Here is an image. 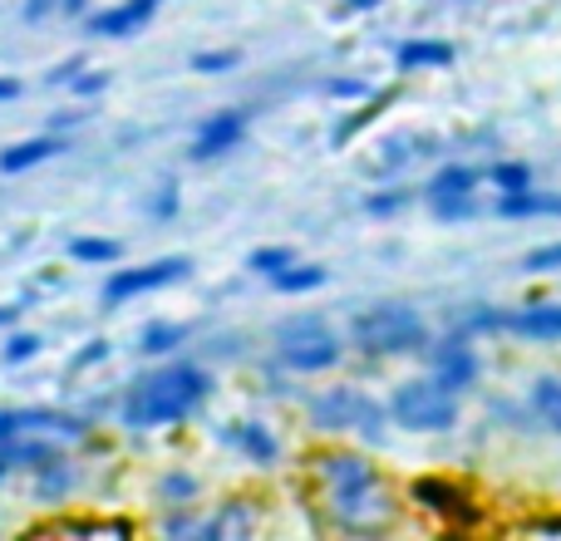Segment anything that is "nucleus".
Listing matches in <instances>:
<instances>
[{"label":"nucleus","mask_w":561,"mask_h":541,"mask_svg":"<svg viewBox=\"0 0 561 541\" xmlns=\"http://www.w3.org/2000/svg\"><path fill=\"white\" fill-rule=\"evenodd\" d=\"M114 359V339H104V335H94V339H84V345L69 355V375H89V369H99V365H108Z\"/></svg>","instance_id":"32"},{"label":"nucleus","mask_w":561,"mask_h":541,"mask_svg":"<svg viewBox=\"0 0 561 541\" xmlns=\"http://www.w3.org/2000/svg\"><path fill=\"white\" fill-rule=\"evenodd\" d=\"M325 94L330 99H369V84H365V79L340 74V79H325Z\"/></svg>","instance_id":"40"},{"label":"nucleus","mask_w":561,"mask_h":541,"mask_svg":"<svg viewBox=\"0 0 561 541\" xmlns=\"http://www.w3.org/2000/svg\"><path fill=\"white\" fill-rule=\"evenodd\" d=\"M428 365H434V379H438V384L454 389V394L473 389V379H478V355H473V345H468L463 335L438 339V345L428 349Z\"/></svg>","instance_id":"14"},{"label":"nucleus","mask_w":561,"mask_h":541,"mask_svg":"<svg viewBox=\"0 0 561 541\" xmlns=\"http://www.w3.org/2000/svg\"><path fill=\"white\" fill-rule=\"evenodd\" d=\"M428 207H434L438 222H463V217L478 212L473 197H428Z\"/></svg>","instance_id":"38"},{"label":"nucleus","mask_w":561,"mask_h":541,"mask_svg":"<svg viewBox=\"0 0 561 541\" xmlns=\"http://www.w3.org/2000/svg\"><path fill=\"white\" fill-rule=\"evenodd\" d=\"M79 487H84V458L69 448L65 458H55V463L30 473V503L35 507H69L79 497Z\"/></svg>","instance_id":"11"},{"label":"nucleus","mask_w":561,"mask_h":541,"mask_svg":"<svg viewBox=\"0 0 561 541\" xmlns=\"http://www.w3.org/2000/svg\"><path fill=\"white\" fill-rule=\"evenodd\" d=\"M217 394V379L203 359H158L148 375L128 379L114 399V418L124 434H163L193 424Z\"/></svg>","instance_id":"1"},{"label":"nucleus","mask_w":561,"mask_h":541,"mask_svg":"<svg viewBox=\"0 0 561 541\" xmlns=\"http://www.w3.org/2000/svg\"><path fill=\"white\" fill-rule=\"evenodd\" d=\"M419 138H389L385 153H379V173H394V168H404L414 153H424V148H414Z\"/></svg>","instance_id":"37"},{"label":"nucleus","mask_w":561,"mask_h":541,"mask_svg":"<svg viewBox=\"0 0 561 541\" xmlns=\"http://www.w3.org/2000/svg\"><path fill=\"white\" fill-rule=\"evenodd\" d=\"M507 330L527 339H561V306H527L507 320Z\"/></svg>","instance_id":"24"},{"label":"nucleus","mask_w":561,"mask_h":541,"mask_svg":"<svg viewBox=\"0 0 561 541\" xmlns=\"http://www.w3.org/2000/svg\"><path fill=\"white\" fill-rule=\"evenodd\" d=\"M237 65H242V49H237V45L193 49V59H187V69H193V74H207V79H217V74H232Z\"/></svg>","instance_id":"28"},{"label":"nucleus","mask_w":561,"mask_h":541,"mask_svg":"<svg viewBox=\"0 0 561 541\" xmlns=\"http://www.w3.org/2000/svg\"><path fill=\"white\" fill-rule=\"evenodd\" d=\"M153 497H158V507H193V503H203V477L193 468H163L153 477Z\"/></svg>","instance_id":"19"},{"label":"nucleus","mask_w":561,"mask_h":541,"mask_svg":"<svg viewBox=\"0 0 561 541\" xmlns=\"http://www.w3.org/2000/svg\"><path fill=\"white\" fill-rule=\"evenodd\" d=\"M523 266L537 270V276H552V270H561V242H547V246H537V252H527Z\"/></svg>","instance_id":"39"},{"label":"nucleus","mask_w":561,"mask_h":541,"mask_svg":"<svg viewBox=\"0 0 561 541\" xmlns=\"http://www.w3.org/2000/svg\"><path fill=\"white\" fill-rule=\"evenodd\" d=\"M45 355V335L39 330H10L5 345H0V359L5 365H30V359Z\"/></svg>","instance_id":"29"},{"label":"nucleus","mask_w":561,"mask_h":541,"mask_svg":"<svg viewBox=\"0 0 561 541\" xmlns=\"http://www.w3.org/2000/svg\"><path fill=\"white\" fill-rule=\"evenodd\" d=\"M187 339H193V330H187L183 320H148V325L138 330V355L144 359H173Z\"/></svg>","instance_id":"18"},{"label":"nucleus","mask_w":561,"mask_h":541,"mask_svg":"<svg viewBox=\"0 0 561 541\" xmlns=\"http://www.w3.org/2000/svg\"><path fill=\"white\" fill-rule=\"evenodd\" d=\"M20 477V453H15V438H0V487Z\"/></svg>","instance_id":"45"},{"label":"nucleus","mask_w":561,"mask_h":541,"mask_svg":"<svg viewBox=\"0 0 561 541\" xmlns=\"http://www.w3.org/2000/svg\"><path fill=\"white\" fill-rule=\"evenodd\" d=\"M507 310H473L468 315V330H483V335H497V330H507Z\"/></svg>","instance_id":"41"},{"label":"nucleus","mask_w":561,"mask_h":541,"mask_svg":"<svg viewBox=\"0 0 561 541\" xmlns=\"http://www.w3.org/2000/svg\"><path fill=\"white\" fill-rule=\"evenodd\" d=\"M25 310H30V300H10V306H0V330H10L20 315H25Z\"/></svg>","instance_id":"47"},{"label":"nucleus","mask_w":561,"mask_h":541,"mask_svg":"<svg viewBox=\"0 0 561 541\" xmlns=\"http://www.w3.org/2000/svg\"><path fill=\"white\" fill-rule=\"evenodd\" d=\"M158 532L168 541H203V513H197V503L193 507H163Z\"/></svg>","instance_id":"26"},{"label":"nucleus","mask_w":561,"mask_h":541,"mask_svg":"<svg viewBox=\"0 0 561 541\" xmlns=\"http://www.w3.org/2000/svg\"><path fill=\"white\" fill-rule=\"evenodd\" d=\"M409 507H419V513L438 517L444 527H454V532H468V527H483V507H478V497L468 493L458 477H414L409 483Z\"/></svg>","instance_id":"8"},{"label":"nucleus","mask_w":561,"mask_h":541,"mask_svg":"<svg viewBox=\"0 0 561 541\" xmlns=\"http://www.w3.org/2000/svg\"><path fill=\"white\" fill-rule=\"evenodd\" d=\"M478 183H483V173L468 163H448L438 168L434 177H428V197H473Z\"/></svg>","instance_id":"25"},{"label":"nucleus","mask_w":561,"mask_h":541,"mask_svg":"<svg viewBox=\"0 0 561 541\" xmlns=\"http://www.w3.org/2000/svg\"><path fill=\"white\" fill-rule=\"evenodd\" d=\"M458 59V49L448 45V39H404V45L394 49V65L404 69V74H424V69H448Z\"/></svg>","instance_id":"17"},{"label":"nucleus","mask_w":561,"mask_h":541,"mask_svg":"<svg viewBox=\"0 0 561 541\" xmlns=\"http://www.w3.org/2000/svg\"><path fill=\"white\" fill-rule=\"evenodd\" d=\"M493 212H497V217H513V222H523V217H561V193H537V187H523V193H503Z\"/></svg>","instance_id":"20"},{"label":"nucleus","mask_w":561,"mask_h":541,"mask_svg":"<svg viewBox=\"0 0 561 541\" xmlns=\"http://www.w3.org/2000/svg\"><path fill=\"white\" fill-rule=\"evenodd\" d=\"M325 280H330L325 266H316V262H290L286 270H276V276H272V290H276V296H310V290H320Z\"/></svg>","instance_id":"23"},{"label":"nucleus","mask_w":561,"mask_h":541,"mask_svg":"<svg viewBox=\"0 0 561 541\" xmlns=\"http://www.w3.org/2000/svg\"><path fill=\"white\" fill-rule=\"evenodd\" d=\"M409 207V187H379V193L365 197V212L369 217H394Z\"/></svg>","instance_id":"35"},{"label":"nucleus","mask_w":561,"mask_h":541,"mask_svg":"<svg viewBox=\"0 0 561 541\" xmlns=\"http://www.w3.org/2000/svg\"><path fill=\"white\" fill-rule=\"evenodd\" d=\"M247 134H252V108H242V104L217 108V114H207L203 124L193 128L187 163H222V158H232L237 148L247 143Z\"/></svg>","instance_id":"9"},{"label":"nucleus","mask_w":561,"mask_h":541,"mask_svg":"<svg viewBox=\"0 0 561 541\" xmlns=\"http://www.w3.org/2000/svg\"><path fill=\"white\" fill-rule=\"evenodd\" d=\"M306 424L316 434H359L365 444H385V424H389V404L369 399L355 384H335L320 389L306 399Z\"/></svg>","instance_id":"3"},{"label":"nucleus","mask_w":561,"mask_h":541,"mask_svg":"<svg viewBox=\"0 0 561 541\" xmlns=\"http://www.w3.org/2000/svg\"><path fill=\"white\" fill-rule=\"evenodd\" d=\"M69 134H35V138H20V143H10V148H0V177H20V173H35V168H45L49 158H59V153H69Z\"/></svg>","instance_id":"15"},{"label":"nucleus","mask_w":561,"mask_h":541,"mask_svg":"<svg viewBox=\"0 0 561 541\" xmlns=\"http://www.w3.org/2000/svg\"><path fill=\"white\" fill-rule=\"evenodd\" d=\"M168 0H114V5H104V10H89L79 25H84L94 39H128V35L153 25V15Z\"/></svg>","instance_id":"12"},{"label":"nucleus","mask_w":561,"mask_h":541,"mask_svg":"<svg viewBox=\"0 0 561 541\" xmlns=\"http://www.w3.org/2000/svg\"><path fill=\"white\" fill-rule=\"evenodd\" d=\"M389 99H394V94H375V99H369V104H365V108H359V114H355V118H345V124H340V128H335V143H350V138H355V134H359V128H365V124H369V118H379V108H385V104H389Z\"/></svg>","instance_id":"36"},{"label":"nucleus","mask_w":561,"mask_h":541,"mask_svg":"<svg viewBox=\"0 0 561 541\" xmlns=\"http://www.w3.org/2000/svg\"><path fill=\"white\" fill-rule=\"evenodd\" d=\"M217 438H222L232 453H242L252 468H266V473L280 468V438L272 434V424H262V418H227Z\"/></svg>","instance_id":"13"},{"label":"nucleus","mask_w":561,"mask_h":541,"mask_svg":"<svg viewBox=\"0 0 561 541\" xmlns=\"http://www.w3.org/2000/svg\"><path fill=\"white\" fill-rule=\"evenodd\" d=\"M20 94H25V84H20L15 74H0V104H15Z\"/></svg>","instance_id":"46"},{"label":"nucleus","mask_w":561,"mask_h":541,"mask_svg":"<svg viewBox=\"0 0 561 541\" xmlns=\"http://www.w3.org/2000/svg\"><path fill=\"white\" fill-rule=\"evenodd\" d=\"M144 212H148V222H173V217L183 212V187H178L173 177H168V183H158L153 193H148Z\"/></svg>","instance_id":"31"},{"label":"nucleus","mask_w":561,"mask_h":541,"mask_svg":"<svg viewBox=\"0 0 561 541\" xmlns=\"http://www.w3.org/2000/svg\"><path fill=\"white\" fill-rule=\"evenodd\" d=\"M256 532V503L252 497H227L203 517V541H247Z\"/></svg>","instance_id":"16"},{"label":"nucleus","mask_w":561,"mask_h":541,"mask_svg":"<svg viewBox=\"0 0 561 541\" xmlns=\"http://www.w3.org/2000/svg\"><path fill=\"white\" fill-rule=\"evenodd\" d=\"M399 497L385 477L375 483H359V487H340V493H325V513L340 532L350 537H375V532H389L399 517Z\"/></svg>","instance_id":"6"},{"label":"nucleus","mask_w":561,"mask_h":541,"mask_svg":"<svg viewBox=\"0 0 561 541\" xmlns=\"http://www.w3.org/2000/svg\"><path fill=\"white\" fill-rule=\"evenodd\" d=\"M533 408H537V418H542L552 434H561V379H537L533 384Z\"/></svg>","instance_id":"30"},{"label":"nucleus","mask_w":561,"mask_h":541,"mask_svg":"<svg viewBox=\"0 0 561 541\" xmlns=\"http://www.w3.org/2000/svg\"><path fill=\"white\" fill-rule=\"evenodd\" d=\"M488 183H493L497 193H523V187H533V168L527 163H493L488 168Z\"/></svg>","instance_id":"33"},{"label":"nucleus","mask_w":561,"mask_h":541,"mask_svg":"<svg viewBox=\"0 0 561 541\" xmlns=\"http://www.w3.org/2000/svg\"><path fill=\"white\" fill-rule=\"evenodd\" d=\"M89 118H94V104H79V99H75V108H65V114H59L49 128H55V134H69V128H84Z\"/></svg>","instance_id":"42"},{"label":"nucleus","mask_w":561,"mask_h":541,"mask_svg":"<svg viewBox=\"0 0 561 541\" xmlns=\"http://www.w3.org/2000/svg\"><path fill=\"white\" fill-rule=\"evenodd\" d=\"M389 424L409 428V434H448L458 424V394L438 384L434 375L404 379L389 394Z\"/></svg>","instance_id":"5"},{"label":"nucleus","mask_w":561,"mask_h":541,"mask_svg":"<svg viewBox=\"0 0 561 541\" xmlns=\"http://www.w3.org/2000/svg\"><path fill=\"white\" fill-rule=\"evenodd\" d=\"M108 84H114V74H108V69H89V65H84V69L75 74V84H69V94H75L79 104H94V99L104 94Z\"/></svg>","instance_id":"34"},{"label":"nucleus","mask_w":561,"mask_h":541,"mask_svg":"<svg viewBox=\"0 0 561 541\" xmlns=\"http://www.w3.org/2000/svg\"><path fill=\"white\" fill-rule=\"evenodd\" d=\"M55 532H65V537H114V541H128V537H138V522H134V517H65Z\"/></svg>","instance_id":"21"},{"label":"nucleus","mask_w":561,"mask_h":541,"mask_svg":"<svg viewBox=\"0 0 561 541\" xmlns=\"http://www.w3.org/2000/svg\"><path fill=\"white\" fill-rule=\"evenodd\" d=\"M69 262L75 266H118L124 262V242L114 237H69Z\"/></svg>","instance_id":"22"},{"label":"nucleus","mask_w":561,"mask_h":541,"mask_svg":"<svg viewBox=\"0 0 561 541\" xmlns=\"http://www.w3.org/2000/svg\"><path fill=\"white\" fill-rule=\"evenodd\" d=\"M290 262H300V256H296V246H286V242H266V246H252V252H247V270L262 280H272L276 270H286Z\"/></svg>","instance_id":"27"},{"label":"nucleus","mask_w":561,"mask_h":541,"mask_svg":"<svg viewBox=\"0 0 561 541\" xmlns=\"http://www.w3.org/2000/svg\"><path fill=\"white\" fill-rule=\"evenodd\" d=\"M272 349H276V365L290 369V375H330L345 359L340 335L320 315H310V310L280 320L272 330Z\"/></svg>","instance_id":"4"},{"label":"nucleus","mask_w":561,"mask_h":541,"mask_svg":"<svg viewBox=\"0 0 561 541\" xmlns=\"http://www.w3.org/2000/svg\"><path fill=\"white\" fill-rule=\"evenodd\" d=\"M89 10H94V0H59V15H69V20H84Z\"/></svg>","instance_id":"48"},{"label":"nucleus","mask_w":561,"mask_h":541,"mask_svg":"<svg viewBox=\"0 0 561 541\" xmlns=\"http://www.w3.org/2000/svg\"><path fill=\"white\" fill-rule=\"evenodd\" d=\"M49 15H59V0H20V20L25 25H45Z\"/></svg>","instance_id":"43"},{"label":"nucleus","mask_w":561,"mask_h":541,"mask_svg":"<svg viewBox=\"0 0 561 541\" xmlns=\"http://www.w3.org/2000/svg\"><path fill=\"white\" fill-rule=\"evenodd\" d=\"M306 473L320 483V493H340V487H359V483H375L379 468L369 463V453L359 448H316L306 458Z\"/></svg>","instance_id":"10"},{"label":"nucleus","mask_w":561,"mask_h":541,"mask_svg":"<svg viewBox=\"0 0 561 541\" xmlns=\"http://www.w3.org/2000/svg\"><path fill=\"white\" fill-rule=\"evenodd\" d=\"M379 0H340V10H345V15H365V10H375Z\"/></svg>","instance_id":"49"},{"label":"nucleus","mask_w":561,"mask_h":541,"mask_svg":"<svg viewBox=\"0 0 561 541\" xmlns=\"http://www.w3.org/2000/svg\"><path fill=\"white\" fill-rule=\"evenodd\" d=\"M84 65H89V59H84V55H69V59H59V65H55V69H49V84L69 89V84H75V74H79V69H84Z\"/></svg>","instance_id":"44"},{"label":"nucleus","mask_w":561,"mask_h":541,"mask_svg":"<svg viewBox=\"0 0 561 541\" xmlns=\"http://www.w3.org/2000/svg\"><path fill=\"white\" fill-rule=\"evenodd\" d=\"M350 349H359L369 359L414 355V349H428V325L414 306L385 300V306H369L350 320Z\"/></svg>","instance_id":"2"},{"label":"nucleus","mask_w":561,"mask_h":541,"mask_svg":"<svg viewBox=\"0 0 561 541\" xmlns=\"http://www.w3.org/2000/svg\"><path fill=\"white\" fill-rule=\"evenodd\" d=\"M187 276H193V256H183V252L153 256L144 266H114L104 276V286H99V300H104V310H114V306H128V300L158 296L168 286H183Z\"/></svg>","instance_id":"7"}]
</instances>
